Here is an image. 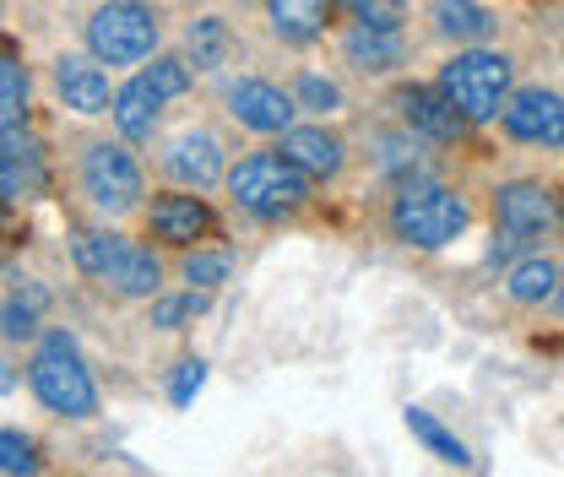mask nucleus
<instances>
[{
    "instance_id": "obj_1",
    "label": "nucleus",
    "mask_w": 564,
    "mask_h": 477,
    "mask_svg": "<svg viewBox=\"0 0 564 477\" xmlns=\"http://www.w3.org/2000/svg\"><path fill=\"white\" fill-rule=\"evenodd\" d=\"M223 185H228V202L239 212H250V217H261V223H282V217H293V212H304L315 202V180L282 147L239 158Z\"/></svg>"
},
{
    "instance_id": "obj_2",
    "label": "nucleus",
    "mask_w": 564,
    "mask_h": 477,
    "mask_svg": "<svg viewBox=\"0 0 564 477\" xmlns=\"http://www.w3.org/2000/svg\"><path fill=\"white\" fill-rule=\"evenodd\" d=\"M473 223V206L456 185L445 180H423V174H408L391 196V234L413 250H445L451 239H462Z\"/></svg>"
},
{
    "instance_id": "obj_3",
    "label": "nucleus",
    "mask_w": 564,
    "mask_h": 477,
    "mask_svg": "<svg viewBox=\"0 0 564 477\" xmlns=\"http://www.w3.org/2000/svg\"><path fill=\"white\" fill-rule=\"evenodd\" d=\"M28 386L55 418H93L98 412V386H93V369L82 358V347L70 332H44L33 358H28Z\"/></svg>"
},
{
    "instance_id": "obj_4",
    "label": "nucleus",
    "mask_w": 564,
    "mask_h": 477,
    "mask_svg": "<svg viewBox=\"0 0 564 477\" xmlns=\"http://www.w3.org/2000/svg\"><path fill=\"white\" fill-rule=\"evenodd\" d=\"M440 87L456 98V109L473 126H489L505 115V104L516 93V55H505L494 44H467L440 66Z\"/></svg>"
},
{
    "instance_id": "obj_5",
    "label": "nucleus",
    "mask_w": 564,
    "mask_h": 477,
    "mask_svg": "<svg viewBox=\"0 0 564 477\" xmlns=\"http://www.w3.org/2000/svg\"><path fill=\"white\" fill-rule=\"evenodd\" d=\"M82 196L93 202L98 217H109V223H120V217H131L147 206V174H141L137 152H131V141H87L82 147Z\"/></svg>"
},
{
    "instance_id": "obj_6",
    "label": "nucleus",
    "mask_w": 564,
    "mask_h": 477,
    "mask_svg": "<svg viewBox=\"0 0 564 477\" xmlns=\"http://www.w3.org/2000/svg\"><path fill=\"white\" fill-rule=\"evenodd\" d=\"M82 39H87V50H93L104 66H141V61L158 55L163 17H158V6H147V0H104V6H93Z\"/></svg>"
},
{
    "instance_id": "obj_7",
    "label": "nucleus",
    "mask_w": 564,
    "mask_h": 477,
    "mask_svg": "<svg viewBox=\"0 0 564 477\" xmlns=\"http://www.w3.org/2000/svg\"><path fill=\"white\" fill-rule=\"evenodd\" d=\"M494 228L510 239V245H549L564 228V196L543 180H505L494 191Z\"/></svg>"
},
{
    "instance_id": "obj_8",
    "label": "nucleus",
    "mask_w": 564,
    "mask_h": 477,
    "mask_svg": "<svg viewBox=\"0 0 564 477\" xmlns=\"http://www.w3.org/2000/svg\"><path fill=\"white\" fill-rule=\"evenodd\" d=\"M141 228L163 250H196V245H207L212 234H217V217L202 202V191L180 185V191H158L152 202L141 206Z\"/></svg>"
},
{
    "instance_id": "obj_9",
    "label": "nucleus",
    "mask_w": 564,
    "mask_h": 477,
    "mask_svg": "<svg viewBox=\"0 0 564 477\" xmlns=\"http://www.w3.org/2000/svg\"><path fill=\"white\" fill-rule=\"evenodd\" d=\"M397 109H402V126L413 137L434 141V147H456V141H467V131H473V120L456 109V98L440 82H402L397 87Z\"/></svg>"
},
{
    "instance_id": "obj_10",
    "label": "nucleus",
    "mask_w": 564,
    "mask_h": 477,
    "mask_svg": "<svg viewBox=\"0 0 564 477\" xmlns=\"http://www.w3.org/2000/svg\"><path fill=\"white\" fill-rule=\"evenodd\" d=\"M505 137L538 152H560L564 147V93L554 87H516L505 115H499Z\"/></svg>"
},
{
    "instance_id": "obj_11",
    "label": "nucleus",
    "mask_w": 564,
    "mask_h": 477,
    "mask_svg": "<svg viewBox=\"0 0 564 477\" xmlns=\"http://www.w3.org/2000/svg\"><path fill=\"white\" fill-rule=\"evenodd\" d=\"M228 115L256 137H282L299 126V98H293V87H278L267 76H239L228 87Z\"/></svg>"
},
{
    "instance_id": "obj_12",
    "label": "nucleus",
    "mask_w": 564,
    "mask_h": 477,
    "mask_svg": "<svg viewBox=\"0 0 564 477\" xmlns=\"http://www.w3.org/2000/svg\"><path fill=\"white\" fill-rule=\"evenodd\" d=\"M163 174L174 185L212 191V185L228 180V152H223V141L212 137L207 126H191V131H180V137L163 147Z\"/></svg>"
},
{
    "instance_id": "obj_13",
    "label": "nucleus",
    "mask_w": 564,
    "mask_h": 477,
    "mask_svg": "<svg viewBox=\"0 0 564 477\" xmlns=\"http://www.w3.org/2000/svg\"><path fill=\"white\" fill-rule=\"evenodd\" d=\"M55 93H61V104H66L70 115L98 120V115L115 109V93H120V87L109 82L104 61L87 50V55H61V61H55Z\"/></svg>"
},
{
    "instance_id": "obj_14",
    "label": "nucleus",
    "mask_w": 564,
    "mask_h": 477,
    "mask_svg": "<svg viewBox=\"0 0 564 477\" xmlns=\"http://www.w3.org/2000/svg\"><path fill=\"white\" fill-rule=\"evenodd\" d=\"M278 147L315 180V185H332V180H343V169H348V141H343V131H332L326 120L282 131Z\"/></svg>"
},
{
    "instance_id": "obj_15",
    "label": "nucleus",
    "mask_w": 564,
    "mask_h": 477,
    "mask_svg": "<svg viewBox=\"0 0 564 477\" xmlns=\"http://www.w3.org/2000/svg\"><path fill=\"white\" fill-rule=\"evenodd\" d=\"M343 55H348V66L364 71V76H386V71H397L402 61H408V39H402V28L348 22V33H343Z\"/></svg>"
},
{
    "instance_id": "obj_16",
    "label": "nucleus",
    "mask_w": 564,
    "mask_h": 477,
    "mask_svg": "<svg viewBox=\"0 0 564 477\" xmlns=\"http://www.w3.org/2000/svg\"><path fill=\"white\" fill-rule=\"evenodd\" d=\"M337 6L343 0H267V22L288 50H310V44L326 39Z\"/></svg>"
},
{
    "instance_id": "obj_17",
    "label": "nucleus",
    "mask_w": 564,
    "mask_h": 477,
    "mask_svg": "<svg viewBox=\"0 0 564 477\" xmlns=\"http://www.w3.org/2000/svg\"><path fill=\"white\" fill-rule=\"evenodd\" d=\"M163 93L147 82V76H131V82H120V93H115V109H109V120H115V131L131 141V147H141V141L158 137V120H163Z\"/></svg>"
},
{
    "instance_id": "obj_18",
    "label": "nucleus",
    "mask_w": 564,
    "mask_h": 477,
    "mask_svg": "<svg viewBox=\"0 0 564 477\" xmlns=\"http://www.w3.org/2000/svg\"><path fill=\"white\" fill-rule=\"evenodd\" d=\"M429 22H434V33H440L445 44H456V50L489 44L494 33H499V11L484 6V0H434V6H429Z\"/></svg>"
},
{
    "instance_id": "obj_19",
    "label": "nucleus",
    "mask_w": 564,
    "mask_h": 477,
    "mask_svg": "<svg viewBox=\"0 0 564 477\" xmlns=\"http://www.w3.org/2000/svg\"><path fill=\"white\" fill-rule=\"evenodd\" d=\"M126 250H131V239L115 234L109 223H104V228H76V234H70V261H76V272L93 277V282H109V272L126 261Z\"/></svg>"
},
{
    "instance_id": "obj_20",
    "label": "nucleus",
    "mask_w": 564,
    "mask_h": 477,
    "mask_svg": "<svg viewBox=\"0 0 564 477\" xmlns=\"http://www.w3.org/2000/svg\"><path fill=\"white\" fill-rule=\"evenodd\" d=\"M6 282H11V288H6L0 321H6V342L17 347V342H33V332H39V315L50 310V293H44L33 277H22V272H11Z\"/></svg>"
},
{
    "instance_id": "obj_21",
    "label": "nucleus",
    "mask_w": 564,
    "mask_h": 477,
    "mask_svg": "<svg viewBox=\"0 0 564 477\" xmlns=\"http://www.w3.org/2000/svg\"><path fill=\"white\" fill-rule=\"evenodd\" d=\"M104 288L120 293V299H158V293H163V256H158L152 245H137V239H131L126 261L109 272Z\"/></svg>"
},
{
    "instance_id": "obj_22",
    "label": "nucleus",
    "mask_w": 564,
    "mask_h": 477,
    "mask_svg": "<svg viewBox=\"0 0 564 477\" xmlns=\"http://www.w3.org/2000/svg\"><path fill=\"white\" fill-rule=\"evenodd\" d=\"M0 191H6V206H17L22 196H33L39 191V152H33V141L28 131H0Z\"/></svg>"
},
{
    "instance_id": "obj_23",
    "label": "nucleus",
    "mask_w": 564,
    "mask_h": 477,
    "mask_svg": "<svg viewBox=\"0 0 564 477\" xmlns=\"http://www.w3.org/2000/svg\"><path fill=\"white\" fill-rule=\"evenodd\" d=\"M554 293H560V267H554L549 256H527V261H516V267L505 272V299L521 304V310H538V304H549Z\"/></svg>"
},
{
    "instance_id": "obj_24",
    "label": "nucleus",
    "mask_w": 564,
    "mask_h": 477,
    "mask_svg": "<svg viewBox=\"0 0 564 477\" xmlns=\"http://www.w3.org/2000/svg\"><path fill=\"white\" fill-rule=\"evenodd\" d=\"M185 55H191V66L196 71H223L228 66V55H234V33H228V22H223V17H196L191 33H185Z\"/></svg>"
},
{
    "instance_id": "obj_25",
    "label": "nucleus",
    "mask_w": 564,
    "mask_h": 477,
    "mask_svg": "<svg viewBox=\"0 0 564 477\" xmlns=\"http://www.w3.org/2000/svg\"><path fill=\"white\" fill-rule=\"evenodd\" d=\"M147 315H152V326H158V332H185V326H196V321L207 315V288H185V293H158Z\"/></svg>"
},
{
    "instance_id": "obj_26",
    "label": "nucleus",
    "mask_w": 564,
    "mask_h": 477,
    "mask_svg": "<svg viewBox=\"0 0 564 477\" xmlns=\"http://www.w3.org/2000/svg\"><path fill=\"white\" fill-rule=\"evenodd\" d=\"M28 126V71L6 50L0 61V131H22Z\"/></svg>"
},
{
    "instance_id": "obj_27",
    "label": "nucleus",
    "mask_w": 564,
    "mask_h": 477,
    "mask_svg": "<svg viewBox=\"0 0 564 477\" xmlns=\"http://www.w3.org/2000/svg\"><path fill=\"white\" fill-rule=\"evenodd\" d=\"M408 429L419 434V440H423V445H429V451H434V456H440V462H451V467H473V456H467V445H462V440H456V434H451V429H445V423L434 418V412L408 408Z\"/></svg>"
},
{
    "instance_id": "obj_28",
    "label": "nucleus",
    "mask_w": 564,
    "mask_h": 477,
    "mask_svg": "<svg viewBox=\"0 0 564 477\" xmlns=\"http://www.w3.org/2000/svg\"><path fill=\"white\" fill-rule=\"evenodd\" d=\"M141 76H147L169 104H174V98H185V93L196 87V66H191V55H152V66L141 71Z\"/></svg>"
},
{
    "instance_id": "obj_29",
    "label": "nucleus",
    "mask_w": 564,
    "mask_h": 477,
    "mask_svg": "<svg viewBox=\"0 0 564 477\" xmlns=\"http://www.w3.org/2000/svg\"><path fill=\"white\" fill-rule=\"evenodd\" d=\"M234 272V256L228 250H207V245H196V250H185V261H180V277L191 282V288H217V282H228Z\"/></svg>"
},
{
    "instance_id": "obj_30",
    "label": "nucleus",
    "mask_w": 564,
    "mask_h": 477,
    "mask_svg": "<svg viewBox=\"0 0 564 477\" xmlns=\"http://www.w3.org/2000/svg\"><path fill=\"white\" fill-rule=\"evenodd\" d=\"M293 98H299V109H310V115H321V120L343 109V87L326 82V76H315V71H304V76L293 82Z\"/></svg>"
},
{
    "instance_id": "obj_31",
    "label": "nucleus",
    "mask_w": 564,
    "mask_h": 477,
    "mask_svg": "<svg viewBox=\"0 0 564 477\" xmlns=\"http://www.w3.org/2000/svg\"><path fill=\"white\" fill-rule=\"evenodd\" d=\"M0 473L6 477H22V473H39V456H33V440L6 429L0 434Z\"/></svg>"
},
{
    "instance_id": "obj_32",
    "label": "nucleus",
    "mask_w": 564,
    "mask_h": 477,
    "mask_svg": "<svg viewBox=\"0 0 564 477\" xmlns=\"http://www.w3.org/2000/svg\"><path fill=\"white\" fill-rule=\"evenodd\" d=\"M352 22H375V28H402L408 22V0H343Z\"/></svg>"
},
{
    "instance_id": "obj_33",
    "label": "nucleus",
    "mask_w": 564,
    "mask_h": 477,
    "mask_svg": "<svg viewBox=\"0 0 564 477\" xmlns=\"http://www.w3.org/2000/svg\"><path fill=\"white\" fill-rule=\"evenodd\" d=\"M202 386H207V364H202V358H185V364H180V375H174L169 402H174V408H191V397H196Z\"/></svg>"
},
{
    "instance_id": "obj_34",
    "label": "nucleus",
    "mask_w": 564,
    "mask_h": 477,
    "mask_svg": "<svg viewBox=\"0 0 564 477\" xmlns=\"http://www.w3.org/2000/svg\"><path fill=\"white\" fill-rule=\"evenodd\" d=\"M554 304H560V310H564V267H560V293H554Z\"/></svg>"
}]
</instances>
